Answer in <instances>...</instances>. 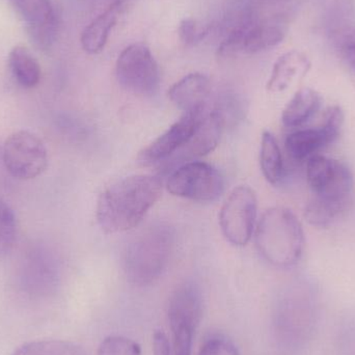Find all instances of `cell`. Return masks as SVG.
Wrapping results in <instances>:
<instances>
[{"mask_svg": "<svg viewBox=\"0 0 355 355\" xmlns=\"http://www.w3.org/2000/svg\"><path fill=\"white\" fill-rule=\"evenodd\" d=\"M162 193V182L157 177L135 175L114 182L98 198L96 216L100 227L106 234L135 229Z\"/></svg>", "mask_w": 355, "mask_h": 355, "instance_id": "1", "label": "cell"}, {"mask_svg": "<svg viewBox=\"0 0 355 355\" xmlns=\"http://www.w3.org/2000/svg\"><path fill=\"white\" fill-rule=\"evenodd\" d=\"M256 245L264 260L279 268L297 264L304 252V234L293 212L284 207L269 209L257 225Z\"/></svg>", "mask_w": 355, "mask_h": 355, "instance_id": "2", "label": "cell"}, {"mask_svg": "<svg viewBox=\"0 0 355 355\" xmlns=\"http://www.w3.org/2000/svg\"><path fill=\"white\" fill-rule=\"evenodd\" d=\"M174 248V232L168 225L150 227L127 246L123 267L127 279L137 287H147L159 279L168 267Z\"/></svg>", "mask_w": 355, "mask_h": 355, "instance_id": "3", "label": "cell"}, {"mask_svg": "<svg viewBox=\"0 0 355 355\" xmlns=\"http://www.w3.org/2000/svg\"><path fill=\"white\" fill-rule=\"evenodd\" d=\"M317 311L310 294L288 290L277 300L272 316L273 333L282 347H304L314 333Z\"/></svg>", "mask_w": 355, "mask_h": 355, "instance_id": "4", "label": "cell"}, {"mask_svg": "<svg viewBox=\"0 0 355 355\" xmlns=\"http://www.w3.org/2000/svg\"><path fill=\"white\" fill-rule=\"evenodd\" d=\"M202 317V296L193 283L182 284L168 302L171 345L175 355H192L194 337Z\"/></svg>", "mask_w": 355, "mask_h": 355, "instance_id": "5", "label": "cell"}, {"mask_svg": "<svg viewBox=\"0 0 355 355\" xmlns=\"http://www.w3.org/2000/svg\"><path fill=\"white\" fill-rule=\"evenodd\" d=\"M287 28L282 18L261 19L248 12L230 31L219 46L221 56L254 54L271 49L285 39Z\"/></svg>", "mask_w": 355, "mask_h": 355, "instance_id": "6", "label": "cell"}, {"mask_svg": "<svg viewBox=\"0 0 355 355\" xmlns=\"http://www.w3.org/2000/svg\"><path fill=\"white\" fill-rule=\"evenodd\" d=\"M306 180L314 198L345 210L354 189V176L346 164L316 154L308 159Z\"/></svg>", "mask_w": 355, "mask_h": 355, "instance_id": "7", "label": "cell"}, {"mask_svg": "<svg viewBox=\"0 0 355 355\" xmlns=\"http://www.w3.org/2000/svg\"><path fill=\"white\" fill-rule=\"evenodd\" d=\"M116 74L121 87L135 95L149 97L159 89V67L145 44H132L121 52Z\"/></svg>", "mask_w": 355, "mask_h": 355, "instance_id": "8", "label": "cell"}, {"mask_svg": "<svg viewBox=\"0 0 355 355\" xmlns=\"http://www.w3.org/2000/svg\"><path fill=\"white\" fill-rule=\"evenodd\" d=\"M2 153L4 168L15 179H35L48 166L45 144L29 131L21 130L10 135L4 143Z\"/></svg>", "mask_w": 355, "mask_h": 355, "instance_id": "9", "label": "cell"}, {"mask_svg": "<svg viewBox=\"0 0 355 355\" xmlns=\"http://www.w3.org/2000/svg\"><path fill=\"white\" fill-rule=\"evenodd\" d=\"M258 211L256 193L248 186L235 188L221 207L219 225L225 239L236 246H244L254 233Z\"/></svg>", "mask_w": 355, "mask_h": 355, "instance_id": "10", "label": "cell"}, {"mask_svg": "<svg viewBox=\"0 0 355 355\" xmlns=\"http://www.w3.org/2000/svg\"><path fill=\"white\" fill-rule=\"evenodd\" d=\"M173 196L196 202H213L223 194L225 181L220 173L205 162H190L173 173L166 182Z\"/></svg>", "mask_w": 355, "mask_h": 355, "instance_id": "11", "label": "cell"}, {"mask_svg": "<svg viewBox=\"0 0 355 355\" xmlns=\"http://www.w3.org/2000/svg\"><path fill=\"white\" fill-rule=\"evenodd\" d=\"M206 114L205 110L185 112L168 130L152 141L139 153V160L145 166H152L170 157L181 148L185 147Z\"/></svg>", "mask_w": 355, "mask_h": 355, "instance_id": "12", "label": "cell"}, {"mask_svg": "<svg viewBox=\"0 0 355 355\" xmlns=\"http://www.w3.org/2000/svg\"><path fill=\"white\" fill-rule=\"evenodd\" d=\"M210 94V79L202 73H191L171 87L168 97L185 114L205 110Z\"/></svg>", "mask_w": 355, "mask_h": 355, "instance_id": "13", "label": "cell"}, {"mask_svg": "<svg viewBox=\"0 0 355 355\" xmlns=\"http://www.w3.org/2000/svg\"><path fill=\"white\" fill-rule=\"evenodd\" d=\"M312 62L308 55L298 50L286 52L273 64L267 89L270 93H282L293 83L304 78L311 70Z\"/></svg>", "mask_w": 355, "mask_h": 355, "instance_id": "14", "label": "cell"}, {"mask_svg": "<svg viewBox=\"0 0 355 355\" xmlns=\"http://www.w3.org/2000/svg\"><path fill=\"white\" fill-rule=\"evenodd\" d=\"M124 2L125 0H114L102 14L85 27L80 37L81 46L85 52L97 54L104 49L110 31L122 14Z\"/></svg>", "mask_w": 355, "mask_h": 355, "instance_id": "15", "label": "cell"}, {"mask_svg": "<svg viewBox=\"0 0 355 355\" xmlns=\"http://www.w3.org/2000/svg\"><path fill=\"white\" fill-rule=\"evenodd\" d=\"M225 126V120L215 108L206 112L191 139L185 146L188 153L198 157L211 153L218 145Z\"/></svg>", "mask_w": 355, "mask_h": 355, "instance_id": "16", "label": "cell"}, {"mask_svg": "<svg viewBox=\"0 0 355 355\" xmlns=\"http://www.w3.org/2000/svg\"><path fill=\"white\" fill-rule=\"evenodd\" d=\"M322 104V97L318 92L304 87L294 94L282 114V122L288 128H295L308 122Z\"/></svg>", "mask_w": 355, "mask_h": 355, "instance_id": "17", "label": "cell"}, {"mask_svg": "<svg viewBox=\"0 0 355 355\" xmlns=\"http://www.w3.org/2000/svg\"><path fill=\"white\" fill-rule=\"evenodd\" d=\"M333 143L334 139L320 126L291 133L286 139L285 147L292 159L302 162L316 155V152Z\"/></svg>", "mask_w": 355, "mask_h": 355, "instance_id": "18", "label": "cell"}, {"mask_svg": "<svg viewBox=\"0 0 355 355\" xmlns=\"http://www.w3.org/2000/svg\"><path fill=\"white\" fill-rule=\"evenodd\" d=\"M8 67L15 80L24 89H33L41 80V67L27 48L16 46L8 55Z\"/></svg>", "mask_w": 355, "mask_h": 355, "instance_id": "19", "label": "cell"}, {"mask_svg": "<svg viewBox=\"0 0 355 355\" xmlns=\"http://www.w3.org/2000/svg\"><path fill=\"white\" fill-rule=\"evenodd\" d=\"M27 24V28L58 22L51 0H10Z\"/></svg>", "mask_w": 355, "mask_h": 355, "instance_id": "20", "label": "cell"}, {"mask_svg": "<svg viewBox=\"0 0 355 355\" xmlns=\"http://www.w3.org/2000/svg\"><path fill=\"white\" fill-rule=\"evenodd\" d=\"M261 170L265 179L277 185L284 176L283 157L275 137L269 131H264L261 141L260 151Z\"/></svg>", "mask_w": 355, "mask_h": 355, "instance_id": "21", "label": "cell"}, {"mask_svg": "<svg viewBox=\"0 0 355 355\" xmlns=\"http://www.w3.org/2000/svg\"><path fill=\"white\" fill-rule=\"evenodd\" d=\"M12 355H87L78 344L62 340L29 342L15 350Z\"/></svg>", "mask_w": 355, "mask_h": 355, "instance_id": "22", "label": "cell"}, {"mask_svg": "<svg viewBox=\"0 0 355 355\" xmlns=\"http://www.w3.org/2000/svg\"><path fill=\"white\" fill-rule=\"evenodd\" d=\"M344 209L331 202L314 198L304 209V218L313 227H329Z\"/></svg>", "mask_w": 355, "mask_h": 355, "instance_id": "23", "label": "cell"}, {"mask_svg": "<svg viewBox=\"0 0 355 355\" xmlns=\"http://www.w3.org/2000/svg\"><path fill=\"white\" fill-rule=\"evenodd\" d=\"M16 235L17 223L14 211L0 198V258L12 250Z\"/></svg>", "mask_w": 355, "mask_h": 355, "instance_id": "24", "label": "cell"}, {"mask_svg": "<svg viewBox=\"0 0 355 355\" xmlns=\"http://www.w3.org/2000/svg\"><path fill=\"white\" fill-rule=\"evenodd\" d=\"M97 355H143L141 346L123 336H110L100 344Z\"/></svg>", "mask_w": 355, "mask_h": 355, "instance_id": "25", "label": "cell"}, {"mask_svg": "<svg viewBox=\"0 0 355 355\" xmlns=\"http://www.w3.org/2000/svg\"><path fill=\"white\" fill-rule=\"evenodd\" d=\"M198 355H240L232 340L221 334H213L202 342Z\"/></svg>", "mask_w": 355, "mask_h": 355, "instance_id": "26", "label": "cell"}, {"mask_svg": "<svg viewBox=\"0 0 355 355\" xmlns=\"http://www.w3.org/2000/svg\"><path fill=\"white\" fill-rule=\"evenodd\" d=\"M344 120H345V116H344L342 108L337 105L331 106L325 112L321 127L329 133V137L335 141L341 135Z\"/></svg>", "mask_w": 355, "mask_h": 355, "instance_id": "27", "label": "cell"}, {"mask_svg": "<svg viewBox=\"0 0 355 355\" xmlns=\"http://www.w3.org/2000/svg\"><path fill=\"white\" fill-rule=\"evenodd\" d=\"M178 33H179L180 40L185 45L191 46L202 41L206 35L207 31L200 28L193 19L187 18L180 23Z\"/></svg>", "mask_w": 355, "mask_h": 355, "instance_id": "28", "label": "cell"}, {"mask_svg": "<svg viewBox=\"0 0 355 355\" xmlns=\"http://www.w3.org/2000/svg\"><path fill=\"white\" fill-rule=\"evenodd\" d=\"M154 355H175L170 338L162 329H156L153 335Z\"/></svg>", "mask_w": 355, "mask_h": 355, "instance_id": "29", "label": "cell"}, {"mask_svg": "<svg viewBox=\"0 0 355 355\" xmlns=\"http://www.w3.org/2000/svg\"><path fill=\"white\" fill-rule=\"evenodd\" d=\"M336 41L341 49L348 46H355V25L345 27L340 33H337Z\"/></svg>", "mask_w": 355, "mask_h": 355, "instance_id": "30", "label": "cell"}, {"mask_svg": "<svg viewBox=\"0 0 355 355\" xmlns=\"http://www.w3.org/2000/svg\"><path fill=\"white\" fill-rule=\"evenodd\" d=\"M341 50L346 60H347L350 66H352L355 71V46H348V47L343 48V49Z\"/></svg>", "mask_w": 355, "mask_h": 355, "instance_id": "31", "label": "cell"}]
</instances>
